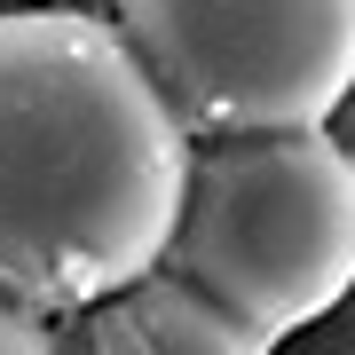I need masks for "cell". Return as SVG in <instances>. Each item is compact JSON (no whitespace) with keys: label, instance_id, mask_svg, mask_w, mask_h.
<instances>
[{"label":"cell","instance_id":"cell-6","mask_svg":"<svg viewBox=\"0 0 355 355\" xmlns=\"http://www.w3.org/2000/svg\"><path fill=\"white\" fill-rule=\"evenodd\" d=\"M324 127H331V135H340V150L355 158V87H347V103H340V111H331V119H324Z\"/></svg>","mask_w":355,"mask_h":355},{"label":"cell","instance_id":"cell-2","mask_svg":"<svg viewBox=\"0 0 355 355\" xmlns=\"http://www.w3.org/2000/svg\"><path fill=\"white\" fill-rule=\"evenodd\" d=\"M166 268L237 308L261 340L324 324L355 292V158L340 135L284 127L198 142Z\"/></svg>","mask_w":355,"mask_h":355},{"label":"cell","instance_id":"cell-7","mask_svg":"<svg viewBox=\"0 0 355 355\" xmlns=\"http://www.w3.org/2000/svg\"><path fill=\"white\" fill-rule=\"evenodd\" d=\"M0 8H8V0H0Z\"/></svg>","mask_w":355,"mask_h":355},{"label":"cell","instance_id":"cell-4","mask_svg":"<svg viewBox=\"0 0 355 355\" xmlns=\"http://www.w3.org/2000/svg\"><path fill=\"white\" fill-rule=\"evenodd\" d=\"M55 355H277V340H261L237 308H221L214 292H198L174 268L103 292V300L55 316Z\"/></svg>","mask_w":355,"mask_h":355},{"label":"cell","instance_id":"cell-5","mask_svg":"<svg viewBox=\"0 0 355 355\" xmlns=\"http://www.w3.org/2000/svg\"><path fill=\"white\" fill-rule=\"evenodd\" d=\"M0 355H55V331H48V316H32V308L0 300Z\"/></svg>","mask_w":355,"mask_h":355},{"label":"cell","instance_id":"cell-3","mask_svg":"<svg viewBox=\"0 0 355 355\" xmlns=\"http://www.w3.org/2000/svg\"><path fill=\"white\" fill-rule=\"evenodd\" d=\"M111 24L198 142L324 127L355 87V0H111Z\"/></svg>","mask_w":355,"mask_h":355},{"label":"cell","instance_id":"cell-1","mask_svg":"<svg viewBox=\"0 0 355 355\" xmlns=\"http://www.w3.org/2000/svg\"><path fill=\"white\" fill-rule=\"evenodd\" d=\"M198 135L95 8H0V300L71 316L150 277Z\"/></svg>","mask_w":355,"mask_h":355}]
</instances>
